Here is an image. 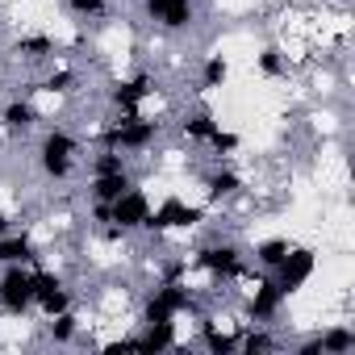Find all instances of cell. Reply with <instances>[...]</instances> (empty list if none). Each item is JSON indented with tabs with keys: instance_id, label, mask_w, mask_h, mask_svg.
Segmentation results:
<instances>
[{
	"instance_id": "cell-1",
	"label": "cell",
	"mask_w": 355,
	"mask_h": 355,
	"mask_svg": "<svg viewBox=\"0 0 355 355\" xmlns=\"http://www.w3.org/2000/svg\"><path fill=\"white\" fill-rule=\"evenodd\" d=\"M159 130H163V125H159L155 117H146L142 109H138V113H117V121H109V125H105L101 146L121 150V155H142V150H150V146H155Z\"/></svg>"
},
{
	"instance_id": "cell-2",
	"label": "cell",
	"mask_w": 355,
	"mask_h": 355,
	"mask_svg": "<svg viewBox=\"0 0 355 355\" xmlns=\"http://www.w3.org/2000/svg\"><path fill=\"white\" fill-rule=\"evenodd\" d=\"M80 150H84V142L71 130H63V125L46 130L42 142H38V167H42V175H46V180H67V175L76 171V163H80Z\"/></svg>"
},
{
	"instance_id": "cell-3",
	"label": "cell",
	"mask_w": 355,
	"mask_h": 355,
	"mask_svg": "<svg viewBox=\"0 0 355 355\" xmlns=\"http://www.w3.org/2000/svg\"><path fill=\"white\" fill-rule=\"evenodd\" d=\"M197 309V293L184 280H159L142 305V322H175Z\"/></svg>"
},
{
	"instance_id": "cell-4",
	"label": "cell",
	"mask_w": 355,
	"mask_h": 355,
	"mask_svg": "<svg viewBox=\"0 0 355 355\" xmlns=\"http://www.w3.org/2000/svg\"><path fill=\"white\" fill-rule=\"evenodd\" d=\"M193 263L214 280H239L247 272V251L230 239H214V243H201L193 251Z\"/></svg>"
},
{
	"instance_id": "cell-5",
	"label": "cell",
	"mask_w": 355,
	"mask_h": 355,
	"mask_svg": "<svg viewBox=\"0 0 355 355\" xmlns=\"http://www.w3.org/2000/svg\"><path fill=\"white\" fill-rule=\"evenodd\" d=\"M205 222V205H189L184 197H163L159 205H150V218L142 230L150 234H171V230H193Z\"/></svg>"
},
{
	"instance_id": "cell-6",
	"label": "cell",
	"mask_w": 355,
	"mask_h": 355,
	"mask_svg": "<svg viewBox=\"0 0 355 355\" xmlns=\"http://www.w3.org/2000/svg\"><path fill=\"white\" fill-rule=\"evenodd\" d=\"M313 272H318V251H313V247H297V243H293V247H288V255H284L268 276H272V284H276L284 297H293V293H301V288L313 280Z\"/></svg>"
},
{
	"instance_id": "cell-7",
	"label": "cell",
	"mask_w": 355,
	"mask_h": 355,
	"mask_svg": "<svg viewBox=\"0 0 355 355\" xmlns=\"http://www.w3.org/2000/svg\"><path fill=\"white\" fill-rule=\"evenodd\" d=\"M0 309L21 318L34 309V268L30 263H5L0 268Z\"/></svg>"
},
{
	"instance_id": "cell-8",
	"label": "cell",
	"mask_w": 355,
	"mask_h": 355,
	"mask_svg": "<svg viewBox=\"0 0 355 355\" xmlns=\"http://www.w3.org/2000/svg\"><path fill=\"white\" fill-rule=\"evenodd\" d=\"M146 218H150V193H146V189H138V180H134L117 201H109V230H113V234L142 230V226H146Z\"/></svg>"
},
{
	"instance_id": "cell-9",
	"label": "cell",
	"mask_w": 355,
	"mask_h": 355,
	"mask_svg": "<svg viewBox=\"0 0 355 355\" xmlns=\"http://www.w3.org/2000/svg\"><path fill=\"white\" fill-rule=\"evenodd\" d=\"M71 305H76V297H71L67 280H63L59 272L34 268V309H38L42 318H55V313H63V309H71Z\"/></svg>"
},
{
	"instance_id": "cell-10",
	"label": "cell",
	"mask_w": 355,
	"mask_h": 355,
	"mask_svg": "<svg viewBox=\"0 0 355 355\" xmlns=\"http://www.w3.org/2000/svg\"><path fill=\"white\" fill-rule=\"evenodd\" d=\"M142 9L167 34H180L197 21V0H142Z\"/></svg>"
},
{
	"instance_id": "cell-11",
	"label": "cell",
	"mask_w": 355,
	"mask_h": 355,
	"mask_svg": "<svg viewBox=\"0 0 355 355\" xmlns=\"http://www.w3.org/2000/svg\"><path fill=\"white\" fill-rule=\"evenodd\" d=\"M284 301H288V297H284V293L272 284V276L263 272V276L251 284V293H247V318H251V322H276L280 309H284Z\"/></svg>"
},
{
	"instance_id": "cell-12",
	"label": "cell",
	"mask_w": 355,
	"mask_h": 355,
	"mask_svg": "<svg viewBox=\"0 0 355 355\" xmlns=\"http://www.w3.org/2000/svg\"><path fill=\"white\" fill-rule=\"evenodd\" d=\"M38 121H42V113H38V105L30 96H13V101L0 105V130L9 138H30L38 130Z\"/></svg>"
},
{
	"instance_id": "cell-13",
	"label": "cell",
	"mask_w": 355,
	"mask_h": 355,
	"mask_svg": "<svg viewBox=\"0 0 355 355\" xmlns=\"http://www.w3.org/2000/svg\"><path fill=\"white\" fill-rule=\"evenodd\" d=\"M150 88H155V80H150L146 71H138V76H125V80H117V84L109 88V105H113L117 113H138V109L146 105Z\"/></svg>"
},
{
	"instance_id": "cell-14",
	"label": "cell",
	"mask_w": 355,
	"mask_h": 355,
	"mask_svg": "<svg viewBox=\"0 0 355 355\" xmlns=\"http://www.w3.org/2000/svg\"><path fill=\"white\" fill-rule=\"evenodd\" d=\"M134 184V175H130V167H121V171H92V184H88V197L96 201V205H109V201H117L125 189Z\"/></svg>"
},
{
	"instance_id": "cell-15",
	"label": "cell",
	"mask_w": 355,
	"mask_h": 355,
	"mask_svg": "<svg viewBox=\"0 0 355 355\" xmlns=\"http://www.w3.org/2000/svg\"><path fill=\"white\" fill-rule=\"evenodd\" d=\"M247 184H243V175L234 171V167H214L209 175H205V197L214 201V205H222V201H230V197H239Z\"/></svg>"
},
{
	"instance_id": "cell-16",
	"label": "cell",
	"mask_w": 355,
	"mask_h": 355,
	"mask_svg": "<svg viewBox=\"0 0 355 355\" xmlns=\"http://www.w3.org/2000/svg\"><path fill=\"white\" fill-rule=\"evenodd\" d=\"M222 130V121L214 117V113H205V109H193V113H184V121H180V138H189V142H197V146H209V138Z\"/></svg>"
},
{
	"instance_id": "cell-17",
	"label": "cell",
	"mask_w": 355,
	"mask_h": 355,
	"mask_svg": "<svg viewBox=\"0 0 355 355\" xmlns=\"http://www.w3.org/2000/svg\"><path fill=\"white\" fill-rule=\"evenodd\" d=\"M138 351H171L175 347V322H142V330L134 334Z\"/></svg>"
},
{
	"instance_id": "cell-18",
	"label": "cell",
	"mask_w": 355,
	"mask_h": 355,
	"mask_svg": "<svg viewBox=\"0 0 355 355\" xmlns=\"http://www.w3.org/2000/svg\"><path fill=\"white\" fill-rule=\"evenodd\" d=\"M38 259V243L30 234H0V268L5 263H34Z\"/></svg>"
},
{
	"instance_id": "cell-19",
	"label": "cell",
	"mask_w": 355,
	"mask_h": 355,
	"mask_svg": "<svg viewBox=\"0 0 355 355\" xmlns=\"http://www.w3.org/2000/svg\"><path fill=\"white\" fill-rule=\"evenodd\" d=\"M13 55L26 59V63H42V59H55L59 55V42L51 34H21L13 42Z\"/></svg>"
},
{
	"instance_id": "cell-20",
	"label": "cell",
	"mask_w": 355,
	"mask_h": 355,
	"mask_svg": "<svg viewBox=\"0 0 355 355\" xmlns=\"http://www.w3.org/2000/svg\"><path fill=\"white\" fill-rule=\"evenodd\" d=\"M76 84H80V71H76V67H55V71H46L38 84L21 88V92L30 96V92H38V88H42V92H51V96H67V92H76Z\"/></svg>"
},
{
	"instance_id": "cell-21",
	"label": "cell",
	"mask_w": 355,
	"mask_h": 355,
	"mask_svg": "<svg viewBox=\"0 0 355 355\" xmlns=\"http://www.w3.org/2000/svg\"><path fill=\"white\" fill-rule=\"evenodd\" d=\"M318 351L322 355H351L355 351V330L351 326H330L318 334Z\"/></svg>"
},
{
	"instance_id": "cell-22",
	"label": "cell",
	"mask_w": 355,
	"mask_h": 355,
	"mask_svg": "<svg viewBox=\"0 0 355 355\" xmlns=\"http://www.w3.org/2000/svg\"><path fill=\"white\" fill-rule=\"evenodd\" d=\"M230 80V59L226 55H205L201 63V92H218Z\"/></svg>"
},
{
	"instance_id": "cell-23",
	"label": "cell",
	"mask_w": 355,
	"mask_h": 355,
	"mask_svg": "<svg viewBox=\"0 0 355 355\" xmlns=\"http://www.w3.org/2000/svg\"><path fill=\"white\" fill-rule=\"evenodd\" d=\"M239 351H247V355L276 351V334L268 330V322H251V330H247V334H239Z\"/></svg>"
},
{
	"instance_id": "cell-24",
	"label": "cell",
	"mask_w": 355,
	"mask_h": 355,
	"mask_svg": "<svg viewBox=\"0 0 355 355\" xmlns=\"http://www.w3.org/2000/svg\"><path fill=\"white\" fill-rule=\"evenodd\" d=\"M288 247H293V243H288V239H280V234H276V239H259V243H255V251H251V255H255V263H259V268H263V272H272V268H276V263H280V259H284V255H288Z\"/></svg>"
},
{
	"instance_id": "cell-25",
	"label": "cell",
	"mask_w": 355,
	"mask_h": 355,
	"mask_svg": "<svg viewBox=\"0 0 355 355\" xmlns=\"http://www.w3.org/2000/svg\"><path fill=\"white\" fill-rule=\"evenodd\" d=\"M76 330H80V322H76V313H71V309H63V313L46 318V338H51L55 347H67V343L76 338Z\"/></svg>"
},
{
	"instance_id": "cell-26",
	"label": "cell",
	"mask_w": 355,
	"mask_h": 355,
	"mask_svg": "<svg viewBox=\"0 0 355 355\" xmlns=\"http://www.w3.org/2000/svg\"><path fill=\"white\" fill-rule=\"evenodd\" d=\"M255 67H259V76H268V80H280V76L288 71V59H284L276 46H268V51H259V55H255Z\"/></svg>"
},
{
	"instance_id": "cell-27",
	"label": "cell",
	"mask_w": 355,
	"mask_h": 355,
	"mask_svg": "<svg viewBox=\"0 0 355 355\" xmlns=\"http://www.w3.org/2000/svg\"><path fill=\"white\" fill-rule=\"evenodd\" d=\"M63 5H67L80 21H92V17H105V13H109V0H63Z\"/></svg>"
},
{
	"instance_id": "cell-28",
	"label": "cell",
	"mask_w": 355,
	"mask_h": 355,
	"mask_svg": "<svg viewBox=\"0 0 355 355\" xmlns=\"http://www.w3.org/2000/svg\"><path fill=\"white\" fill-rule=\"evenodd\" d=\"M239 146H243V138H239V134H230V130H218V134L209 138V150H214L218 159H222V155H234Z\"/></svg>"
},
{
	"instance_id": "cell-29",
	"label": "cell",
	"mask_w": 355,
	"mask_h": 355,
	"mask_svg": "<svg viewBox=\"0 0 355 355\" xmlns=\"http://www.w3.org/2000/svg\"><path fill=\"white\" fill-rule=\"evenodd\" d=\"M205 347H209V351H239V334H218V330L205 322Z\"/></svg>"
},
{
	"instance_id": "cell-30",
	"label": "cell",
	"mask_w": 355,
	"mask_h": 355,
	"mask_svg": "<svg viewBox=\"0 0 355 355\" xmlns=\"http://www.w3.org/2000/svg\"><path fill=\"white\" fill-rule=\"evenodd\" d=\"M9 230H13V218H9L5 209H0V234H9Z\"/></svg>"
}]
</instances>
